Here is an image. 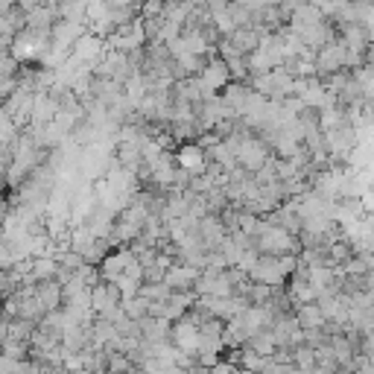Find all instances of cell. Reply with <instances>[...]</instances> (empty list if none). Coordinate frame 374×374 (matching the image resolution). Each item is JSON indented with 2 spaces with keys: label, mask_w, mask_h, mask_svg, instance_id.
<instances>
[{
  "label": "cell",
  "mask_w": 374,
  "mask_h": 374,
  "mask_svg": "<svg viewBox=\"0 0 374 374\" xmlns=\"http://www.w3.org/2000/svg\"><path fill=\"white\" fill-rule=\"evenodd\" d=\"M199 275H202V269H196V266H191V263L176 261V263L167 269L164 280H167V284H170L176 293H196V280H199Z\"/></svg>",
  "instance_id": "7a4b0ae2"
},
{
  "label": "cell",
  "mask_w": 374,
  "mask_h": 374,
  "mask_svg": "<svg viewBox=\"0 0 374 374\" xmlns=\"http://www.w3.org/2000/svg\"><path fill=\"white\" fill-rule=\"evenodd\" d=\"M248 348H255L258 354H263V357H272L275 351H278V342H275V333H272V328H266V330H261V333H255L252 339L246 342Z\"/></svg>",
  "instance_id": "277c9868"
},
{
  "label": "cell",
  "mask_w": 374,
  "mask_h": 374,
  "mask_svg": "<svg viewBox=\"0 0 374 374\" xmlns=\"http://www.w3.org/2000/svg\"><path fill=\"white\" fill-rule=\"evenodd\" d=\"M234 374H258V371H248V368H240V365H237V368H234Z\"/></svg>",
  "instance_id": "9c48e42d"
},
{
  "label": "cell",
  "mask_w": 374,
  "mask_h": 374,
  "mask_svg": "<svg viewBox=\"0 0 374 374\" xmlns=\"http://www.w3.org/2000/svg\"><path fill=\"white\" fill-rule=\"evenodd\" d=\"M4 357H9V360H26L29 357V342L6 336L4 339Z\"/></svg>",
  "instance_id": "52a82bcc"
},
{
  "label": "cell",
  "mask_w": 374,
  "mask_h": 374,
  "mask_svg": "<svg viewBox=\"0 0 374 374\" xmlns=\"http://www.w3.org/2000/svg\"><path fill=\"white\" fill-rule=\"evenodd\" d=\"M295 319L301 325V330H325L328 328V316L319 301H307V304H295Z\"/></svg>",
  "instance_id": "3957f363"
},
{
  "label": "cell",
  "mask_w": 374,
  "mask_h": 374,
  "mask_svg": "<svg viewBox=\"0 0 374 374\" xmlns=\"http://www.w3.org/2000/svg\"><path fill=\"white\" fill-rule=\"evenodd\" d=\"M123 310H126V316H132V319H146L149 316V298H143L141 293L135 295V298H123Z\"/></svg>",
  "instance_id": "8992f818"
},
{
  "label": "cell",
  "mask_w": 374,
  "mask_h": 374,
  "mask_svg": "<svg viewBox=\"0 0 374 374\" xmlns=\"http://www.w3.org/2000/svg\"><path fill=\"white\" fill-rule=\"evenodd\" d=\"M199 342H202V325H196L187 316L173 322V345L178 351H199Z\"/></svg>",
  "instance_id": "6da1fadb"
},
{
  "label": "cell",
  "mask_w": 374,
  "mask_h": 374,
  "mask_svg": "<svg viewBox=\"0 0 374 374\" xmlns=\"http://www.w3.org/2000/svg\"><path fill=\"white\" fill-rule=\"evenodd\" d=\"M15 374H44V368L36 363V360H18V365H15Z\"/></svg>",
  "instance_id": "ba28073f"
},
{
  "label": "cell",
  "mask_w": 374,
  "mask_h": 374,
  "mask_svg": "<svg viewBox=\"0 0 374 374\" xmlns=\"http://www.w3.org/2000/svg\"><path fill=\"white\" fill-rule=\"evenodd\" d=\"M293 363L301 368V371H310V368H316V348L313 345H307V342H301V345L293 348Z\"/></svg>",
  "instance_id": "5b68a950"
}]
</instances>
